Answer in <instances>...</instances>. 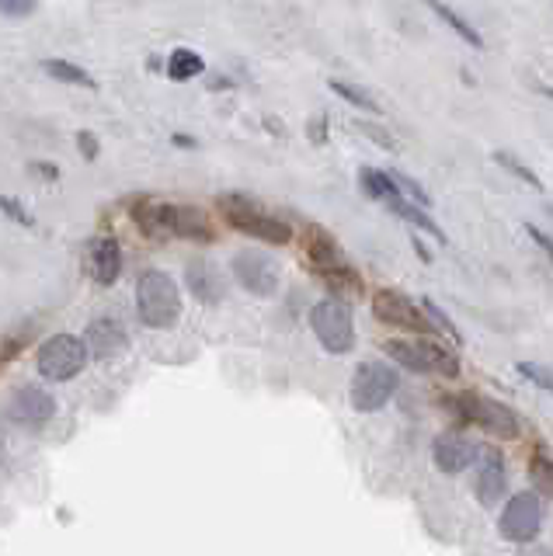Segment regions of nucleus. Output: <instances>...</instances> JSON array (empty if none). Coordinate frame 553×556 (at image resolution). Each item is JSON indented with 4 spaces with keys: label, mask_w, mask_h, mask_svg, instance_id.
<instances>
[{
    "label": "nucleus",
    "mask_w": 553,
    "mask_h": 556,
    "mask_svg": "<svg viewBox=\"0 0 553 556\" xmlns=\"http://www.w3.org/2000/svg\"><path fill=\"white\" fill-rule=\"evenodd\" d=\"M136 310H140V320L150 331H167V327L178 324L181 292L174 278L167 272H157V268L143 272L140 282H136Z\"/></svg>",
    "instance_id": "1"
},
{
    "label": "nucleus",
    "mask_w": 553,
    "mask_h": 556,
    "mask_svg": "<svg viewBox=\"0 0 553 556\" xmlns=\"http://www.w3.org/2000/svg\"><path fill=\"white\" fill-rule=\"evenodd\" d=\"M216 206H220L223 219H227L237 233H244V237L265 240V244H275V247H282V244L293 240V226H289L286 219L265 212L258 202L240 199V195H220Z\"/></svg>",
    "instance_id": "2"
},
{
    "label": "nucleus",
    "mask_w": 553,
    "mask_h": 556,
    "mask_svg": "<svg viewBox=\"0 0 553 556\" xmlns=\"http://www.w3.org/2000/svg\"><path fill=\"white\" fill-rule=\"evenodd\" d=\"M449 404H453V411L460 414L463 421L477 424L480 431H487V435H494V438L512 442V438L522 435L519 417H515L512 407L501 404V400H491V397H484V393L467 390V393H456Z\"/></svg>",
    "instance_id": "3"
},
{
    "label": "nucleus",
    "mask_w": 553,
    "mask_h": 556,
    "mask_svg": "<svg viewBox=\"0 0 553 556\" xmlns=\"http://www.w3.org/2000/svg\"><path fill=\"white\" fill-rule=\"evenodd\" d=\"M310 327H314L317 341L331 351V355H348V351L355 348V324H352V310L345 306V299H338V296L320 299L314 310H310Z\"/></svg>",
    "instance_id": "4"
},
{
    "label": "nucleus",
    "mask_w": 553,
    "mask_h": 556,
    "mask_svg": "<svg viewBox=\"0 0 553 556\" xmlns=\"http://www.w3.org/2000/svg\"><path fill=\"white\" fill-rule=\"evenodd\" d=\"M383 351H387L394 362H400L404 369H411V372H439V376H449V379L460 376V358H456V351L435 345V341H428V338L387 341Z\"/></svg>",
    "instance_id": "5"
},
{
    "label": "nucleus",
    "mask_w": 553,
    "mask_h": 556,
    "mask_svg": "<svg viewBox=\"0 0 553 556\" xmlns=\"http://www.w3.org/2000/svg\"><path fill=\"white\" fill-rule=\"evenodd\" d=\"M87 358H91L87 341H80L77 334H53L49 341H42L39 355H35V365H39L42 376L53 379V383H67V379H74L77 372L84 369Z\"/></svg>",
    "instance_id": "6"
},
{
    "label": "nucleus",
    "mask_w": 553,
    "mask_h": 556,
    "mask_svg": "<svg viewBox=\"0 0 553 556\" xmlns=\"http://www.w3.org/2000/svg\"><path fill=\"white\" fill-rule=\"evenodd\" d=\"M397 393V372L383 362H362L352 376V407L362 414L383 411Z\"/></svg>",
    "instance_id": "7"
},
{
    "label": "nucleus",
    "mask_w": 553,
    "mask_h": 556,
    "mask_svg": "<svg viewBox=\"0 0 553 556\" xmlns=\"http://www.w3.org/2000/svg\"><path fill=\"white\" fill-rule=\"evenodd\" d=\"M373 313H376V320H383V324L400 327V331H411V334H418V338H428V334L439 331L421 306H414L404 292H394V289L373 292Z\"/></svg>",
    "instance_id": "8"
},
{
    "label": "nucleus",
    "mask_w": 553,
    "mask_h": 556,
    "mask_svg": "<svg viewBox=\"0 0 553 556\" xmlns=\"http://www.w3.org/2000/svg\"><path fill=\"white\" fill-rule=\"evenodd\" d=\"M498 529H501V536H505L508 543H533V539L540 536V529H543V504H540V497L529 494V490L515 494L512 501L505 504V515H501Z\"/></svg>",
    "instance_id": "9"
},
{
    "label": "nucleus",
    "mask_w": 553,
    "mask_h": 556,
    "mask_svg": "<svg viewBox=\"0 0 553 556\" xmlns=\"http://www.w3.org/2000/svg\"><path fill=\"white\" fill-rule=\"evenodd\" d=\"M234 278L251 296H275L279 292V265L261 251H240L234 258Z\"/></svg>",
    "instance_id": "10"
},
{
    "label": "nucleus",
    "mask_w": 553,
    "mask_h": 556,
    "mask_svg": "<svg viewBox=\"0 0 553 556\" xmlns=\"http://www.w3.org/2000/svg\"><path fill=\"white\" fill-rule=\"evenodd\" d=\"M164 230L167 237L195 240V244H213L216 240L209 216L195 206H171V202H164Z\"/></svg>",
    "instance_id": "11"
},
{
    "label": "nucleus",
    "mask_w": 553,
    "mask_h": 556,
    "mask_svg": "<svg viewBox=\"0 0 553 556\" xmlns=\"http://www.w3.org/2000/svg\"><path fill=\"white\" fill-rule=\"evenodd\" d=\"M87 275L94 278L98 285H112L115 278L122 275V247L119 240L112 237V233H101V237H94L91 244H87Z\"/></svg>",
    "instance_id": "12"
},
{
    "label": "nucleus",
    "mask_w": 553,
    "mask_h": 556,
    "mask_svg": "<svg viewBox=\"0 0 553 556\" xmlns=\"http://www.w3.org/2000/svg\"><path fill=\"white\" fill-rule=\"evenodd\" d=\"M474 490H477V501L480 504H498L501 497H505L508 490V470H505V459H501L498 449H484L477 456V480H474Z\"/></svg>",
    "instance_id": "13"
},
{
    "label": "nucleus",
    "mask_w": 553,
    "mask_h": 556,
    "mask_svg": "<svg viewBox=\"0 0 553 556\" xmlns=\"http://www.w3.org/2000/svg\"><path fill=\"white\" fill-rule=\"evenodd\" d=\"M477 456H480V449L474 442H467L463 435H439L435 438V445H432V459H435V466H439L442 473H449V477H456V473H463V470H470V466L477 463Z\"/></svg>",
    "instance_id": "14"
},
{
    "label": "nucleus",
    "mask_w": 553,
    "mask_h": 556,
    "mask_svg": "<svg viewBox=\"0 0 553 556\" xmlns=\"http://www.w3.org/2000/svg\"><path fill=\"white\" fill-rule=\"evenodd\" d=\"M11 414H14V421L39 428V424H46L49 417L56 414V400L49 397L46 390H39V386H21L11 397Z\"/></svg>",
    "instance_id": "15"
},
{
    "label": "nucleus",
    "mask_w": 553,
    "mask_h": 556,
    "mask_svg": "<svg viewBox=\"0 0 553 556\" xmlns=\"http://www.w3.org/2000/svg\"><path fill=\"white\" fill-rule=\"evenodd\" d=\"M303 258H307V265L314 268V275L324 272V268L341 265L338 244H334V237L324 230V226H307V230H303Z\"/></svg>",
    "instance_id": "16"
},
{
    "label": "nucleus",
    "mask_w": 553,
    "mask_h": 556,
    "mask_svg": "<svg viewBox=\"0 0 553 556\" xmlns=\"http://www.w3.org/2000/svg\"><path fill=\"white\" fill-rule=\"evenodd\" d=\"M84 341H87V348H91L94 358H112V355H119V351H126V345H129L122 324H115V320H108V317L94 320V324L87 327Z\"/></svg>",
    "instance_id": "17"
},
{
    "label": "nucleus",
    "mask_w": 553,
    "mask_h": 556,
    "mask_svg": "<svg viewBox=\"0 0 553 556\" xmlns=\"http://www.w3.org/2000/svg\"><path fill=\"white\" fill-rule=\"evenodd\" d=\"M185 278H188V289H192V296L199 299V303L216 306L223 299V278L209 261H192V265L185 268Z\"/></svg>",
    "instance_id": "18"
},
{
    "label": "nucleus",
    "mask_w": 553,
    "mask_h": 556,
    "mask_svg": "<svg viewBox=\"0 0 553 556\" xmlns=\"http://www.w3.org/2000/svg\"><path fill=\"white\" fill-rule=\"evenodd\" d=\"M317 278L320 282L327 285V289H331V296H362V292H366V282H362V275L355 272V268H348L345 261H341V265H334V268H324V272H317Z\"/></svg>",
    "instance_id": "19"
},
{
    "label": "nucleus",
    "mask_w": 553,
    "mask_h": 556,
    "mask_svg": "<svg viewBox=\"0 0 553 556\" xmlns=\"http://www.w3.org/2000/svg\"><path fill=\"white\" fill-rule=\"evenodd\" d=\"M359 181H362V192H366L369 199H380V202H387V206H394V202L404 199V192H400V185L394 181V174H390V171L362 167V171H359Z\"/></svg>",
    "instance_id": "20"
},
{
    "label": "nucleus",
    "mask_w": 553,
    "mask_h": 556,
    "mask_svg": "<svg viewBox=\"0 0 553 556\" xmlns=\"http://www.w3.org/2000/svg\"><path fill=\"white\" fill-rule=\"evenodd\" d=\"M129 212H133V223L140 226V230L147 233L150 240H164L167 237V230H164V202L136 199Z\"/></svg>",
    "instance_id": "21"
},
{
    "label": "nucleus",
    "mask_w": 553,
    "mask_h": 556,
    "mask_svg": "<svg viewBox=\"0 0 553 556\" xmlns=\"http://www.w3.org/2000/svg\"><path fill=\"white\" fill-rule=\"evenodd\" d=\"M425 4L432 7V11L439 14V21H442V25H449V28H453V32L460 35V39L467 42V46L484 49V39H480V32H477L474 25H470L467 18H463V14H456L453 7H449V4H442V0H425Z\"/></svg>",
    "instance_id": "22"
},
{
    "label": "nucleus",
    "mask_w": 553,
    "mask_h": 556,
    "mask_svg": "<svg viewBox=\"0 0 553 556\" xmlns=\"http://www.w3.org/2000/svg\"><path fill=\"white\" fill-rule=\"evenodd\" d=\"M202 70H206V63H202V56L192 53V49H174L171 60H167V77L171 80H192V77H199Z\"/></svg>",
    "instance_id": "23"
},
{
    "label": "nucleus",
    "mask_w": 553,
    "mask_h": 556,
    "mask_svg": "<svg viewBox=\"0 0 553 556\" xmlns=\"http://www.w3.org/2000/svg\"><path fill=\"white\" fill-rule=\"evenodd\" d=\"M42 70L49 73V77H56V80H63V84H77V87H98L94 84V77L87 70H80L77 63H67V60H46L42 63Z\"/></svg>",
    "instance_id": "24"
},
{
    "label": "nucleus",
    "mask_w": 553,
    "mask_h": 556,
    "mask_svg": "<svg viewBox=\"0 0 553 556\" xmlns=\"http://www.w3.org/2000/svg\"><path fill=\"white\" fill-rule=\"evenodd\" d=\"M390 209H394V212H397V216H400V219H407V223H414V226H418V230L432 233V237H435V240H446V233H442V230H439V223H435V219H432V216H428V212H425V209H421V206H414V202L400 199V202H394V206H390Z\"/></svg>",
    "instance_id": "25"
},
{
    "label": "nucleus",
    "mask_w": 553,
    "mask_h": 556,
    "mask_svg": "<svg viewBox=\"0 0 553 556\" xmlns=\"http://www.w3.org/2000/svg\"><path fill=\"white\" fill-rule=\"evenodd\" d=\"M529 480H533V487L540 494L553 497V459L547 452H533V459H529Z\"/></svg>",
    "instance_id": "26"
},
{
    "label": "nucleus",
    "mask_w": 553,
    "mask_h": 556,
    "mask_svg": "<svg viewBox=\"0 0 553 556\" xmlns=\"http://www.w3.org/2000/svg\"><path fill=\"white\" fill-rule=\"evenodd\" d=\"M331 91L338 94V98H345L348 105H355L359 112H369V115H380V105H376L373 98H369L362 87H355V84H345V80H331Z\"/></svg>",
    "instance_id": "27"
},
{
    "label": "nucleus",
    "mask_w": 553,
    "mask_h": 556,
    "mask_svg": "<svg viewBox=\"0 0 553 556\" xmlns=\"http://www.w3.org/2000/svg\"><path fill=\"white\" fill-rule=\"evenodd\" d=\"M491 160H494L498 167H505V171H512L515 178L522 181V185H529V188H536V192H543V181L536 178V174L529 171V167L522 164L519 157H512V153H501V150H498V153H491Z\"/></svg>",
    "instance_id": "28"
},
{
    "label": "nucleus",
    "mask_w": 553,
    "mask_h": 556,
    "mask_svg": "<svg viewBox=\"0 0 553 556\" xmlns=\"http://www.w3.org/2000/svg\"><path fill=\"white\" fill-rule=\"evenodd\" d=\"M421 310H425V313H428V317H432V324H435V327H439V331H446V334H449V338H453V345H463V334H460V331H456V324H453V320H449V317H446V313H442V310H439V306H435V303H432V299H421Z\"/></svg>",
    "instance_id": "29"
},
{
    "label": "nucleus",
    "mask_w": 553,
    "mask_h": 556,
    "mask_svg": "<svg viewBox=\"0 0 553 556\" xmlns=\"http://www.w3.org/2000/svg\"><path fill=\"white\" fill-rule=\"evenodd\" d=\"M390 174H394V181L400 185V192H404V195H411V199H414V206H421V209H428V206H432V195H428L425 188L418 185V181H411V178H407V174H400V171H390Z\"/></svg>",
    "instance_id": "30"
},
{
    "label": "nucleus",
    "mask_w": 553,
    "mask_h": 556,
    "mask_svg": "<svg viewBox=\"0 0 553 556\" xmlns=\"http://www.w3.org/2000/svg\"><path fill=\"white\" fill-rule=\"evenodd\" d=\"M519 372L529 379L533 386H540V390H547L553 397V372H547L543 365H533V362H519Z\"/></svg>",
    "instance_id": "31"
},
{
    "label": "nucleus",
    "mask_w": 553,
    "mask_h": 556,
    "mask_svg": "<svg viewBox=\"0 0 553 556\" xmlns=\"http://www.w3.org/2000/svg\"><path fill=\"white\" fill-rule=\"evenodd\" d=\"M35 11V0H0V14L7 18H28Z\"/></svg>",
    "instance_id": "32"
},
{
    "label": "nucleus",
    "mask_w": 553,
    "mask_h": 556,
    "mask_svg": "<svg viewBox=\"0 0 553 556\" xmlns=\"http://www.w3.org/2000/svg\"><path fill=\"white\" fill-rule=\"evenodd\" d=\"M526 233H529V237L536 240V247H540V251L547 254V258H550V265H553V240L547 237V233L540 230V226H533V223L526 226Z\"/></svg>",
    "instance_id": "33"
},
{
    "label": "nucleus",
    "mask_w": 553,
    "mask_h": 556,
    "mask_svg": "<svg viewBox=\"0 0 553 556\" xmlns=\"http://www.w3.org/2000/svg\"><path fill=\"white\" fill-rule=\"evenodd\" d=\"M77 146H80V153H84L87 160L98 157V136L87 133V129H84V133H77Z\"/></svg>",
    "instance_id": "34"
},
{
    "label": "nucleus",
    "mask_w": 553,
    "mask_h": 556,
    "mask_svg": "<svg viewBox=\"0 0 553 556\" xmlns=\"http://www.w3.org/2000/svg\"><path fill=\"white\" fill-rule=\"evenodd\" d=\"M359 129H362V133H366V136H373L376 139V143H380L383 146V150H394V139H390L387 133H383V129H376V126H369V122H359Z\"/></svg>",
    "instance_id": "35"
},
{
    "label": "nucleus",
    "mask_w": 553,
    "mask_h": 556,
    "mask_svg": "<svg viewBox=\"0 0 553 556\" xmlns=\"http://www.w3.org/2000/svg\"><path fill=\"white\" fill-rule=\"evenodd\" d=\"M0 206H4L7 212H11V216H14V219H18V223H28V226H32V223H35V219H32V216H28V212H25V209H18V206H14V199H0Z\"/></svg>",
    "instance_id": "36"
},
{
    "label": "nucleus",
    "mask_w": 553,
    "mask_h": 556,
    "mask_svg": "<svg viewBox=\"0 0 553 556\" xmlns=\"http://www.w3.org/2000/svg\"><path fill=\"white\" fill-rule=\"evenodd\" d=\"M32 171H39V174H42V178H46V181H56V174H60V171H56L53 164H32Z\"/></svg>",
    "instance_id": "37"
},
{
    "label": "nucleus",
    "mask_w": 553,
    "mask_h": 556,
    "mask_svg": "<svg viewBox=\"0 0 553 556\" xmlns=\"http://www.w3.org/2000/svg\"><path fill=\"white\" fill-rule=\"evenodd\" d=\"M174 143H178L181 150H192V146H195V139H192V136H181V133H178V136H174Z\"/></svg>",
    "instance_id": "38"
},
{
    "label": "nucleus",
    "mask_w": 553,
    "mask_h": 556,
    "mask_svg": "<svg viewBox=\"0 0 553 556\" xmlns=\"http://www.w3.org/2000/svg\"><path fill=\"white\" fill-rule=\"evenodd\" d=\"M522 556H553V550H543V546H533V550H529V546H526Z\"/></svg>",
    "instance_id": "39"
},
{
    "label": "nucleus",
    "mask_w": 553,
    "mask_h": 556,
    "mask_svg": "<svg viewBox=\"0 0 553 556\" xmlns=\"http://www.w3.org/2000/svg\"><path fill=\"white\" fill-rule=\"evenodd\" d=\"M314 139H317V143H324V115L314 122Z\"/></svg>",
    "instance_id": "40"
},
{
    "label": "nucleus",
    "mask_w": 553,
    "mask_h": 556,
    "mask_svg": "<svg viewBox=\"0 0 553 556\" xmlns=\"http://www.w3.org/2000/svg\"><path fill=\"white\" fill-rule=\"evenodd\" d=\"M543 94H547V98H553V87H540Z\"/></svg>",
    "instance_id": "41"
}]
</instances>
